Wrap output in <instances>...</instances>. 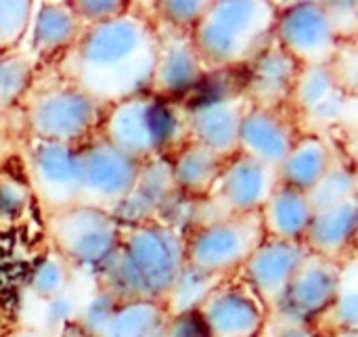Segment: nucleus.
I'll return each instance as SVG.
<instances>
[{
  "instance_id": "12",
  "label": "nucleus",
  "mask_w": 358,
  "mask_h": 337,
  "mask_svg": "<svg viewBox=\"0 0 358 337\" xmlns=\"http://www.w3.org/2000/svg\"><path fill=\"white\" fill-rule=\"evenodd\" d=\"M157 38L159 46L149 84V94L174 103L187 96L193 88H197L206 67L193 46L191 31L166 27L157 29Z\"/></svg>"
},
{
  "instance_id": "16",
  "label": "nucleus",
  "mask_w": 358,
  "mask_h": 337,
  "mask_svg": "<svg viewBox=\"0 0 358 337\" xmlns=\"http://www.w3.org/2000/svg\"><path fill=\"white\" fill-rule=\"evenodd\" d=\"M340 268L342 262L306 252L277 313L315 325V321L329 308L336 296Z\"/></svg>"
},
{
  "instance_id": "38",
  "label": "nucleus",
  "mask_w": 358,
  "mask_h": 337,
  "mask_svg": "<svg viewBox=\"0 0 358 337\" xmlns=\"http://www.w3.org/2000/svg\"><path fill=\"white\" fill-rule=\"evenodd\" d=\"M6 337H50L48 334H44V331H40V329H36V327H19V329H15L13 334H8Z\"/></svg>"
},
{
  "instance_id": "23",
  "label": "nucleus",
  "mask_w": 358,
  "mask_h": 337,
  "mask_svg": "<svg viewBox=\"0 0 358 337\" xmlns=\"http://www.w3.org/2000/svg\"><path fill=\"white\" fill-rule=\"evenodd\" d=\"M334 151L321 134H300L285 162L277 170L279 185L308 193L334 166Z\"/></svg>"
},
{
  "instance_id": "22",
  "label": "nucleus",
  "mask_w": 358,
  "mask_h": 337,
  "mask_svg": "<svg viewBox=\"0 0 358 337\" xmlns=\"http://www.w3.org/2000/svg\"><path fill=\"white\" fill-rule=\"evenodd\" d=\"M258 214L268 239L302 243L315 212L306 193L279 185Z\"/></svg>"
},
{
  "instance_id": "31",
  "label": "nucleus",
  "mask_w": 358,
  "mask_h": 337,
  "mask_svg": "<svg viewBox=\"0 0 358 337\" xmlns=\"http://www.w3.org/2000/svg\"><path fill=\"white\" fill-rule=\"evenodd\" d=\"M210 2L208 0H162L153 2V10L157 19L166 27L178 29V31H191L197 21L203 17L208 10Z\"/></svg>"
},
{
  "instance_id": "11",
  "label": "nucleus",
  "mask_w": 358,
  "mask_h": 337,
  "mask_svg": "<svg viewBox=\"0 0 358 337\" xmlns=\"http://www.w3.org/2000/svg\"><path fill=\"white\" fill-rule=\"evenodd\" d=\"M304 256L306 248L302 243L266 237L243 264V283L258 298L266 315L279 310Z\"/></svg>"
},
{
  "instance_id": "5",
  "label": "nucleus",
  "mask_w": 358,
  "mask_h": 337,
  "mask_svg": "<svg viewBox=\"0 0 358 337\" xmlns=\"http://www.w3.org/2000/svg\"><path fill=\"white\" fill-rule=\"evenodd\" d=\"M264 239L260 214L220 216L185 235V262L195 273L227 281Z\"/></svg>"
},
{
  "instance_id": "15",
  "label": "nucleus",
  "mask_w": 358,
  "mask_h": 337,
  "mask_svg": "<svg viewBox=\"0 0 358 337\" xmlns=\"http://www.w3.org/2000/svg\"><path fill=\"white\" fill-rule=\"evenodd\" d=\"M279 187V172L245 155L227 159L222 174L214 187V195L224 208L222 216L258 214Z\"/></svg>"
},
{
  "instance_id": "30",
  "label": "nucleus",
  "mask_w": 358,
  "mask_h": 337,
  "mask_svg": "<svg viewBox=\"0 0 358 337\" xmlns=\"http://www.w3.org/2000/svg\"><path fill=\"white\" fill-rule=\"evenodd\" d=\"M36 2L0 0V55L13 52L27 34Z\"/></svg>"
},
{
  "instance_id": "39",
  "label": "nucleus",
  "mask_w": 358,
  "mask_h": 337,
  "mask_svg": "<svg viewBox=\"0 0 358 337\" xmlns=\"http://www.w3.org/2000/svg\"><path fill=\"white\" fill-rule=\"evenodd\" d=\"M323 337H358V331H334Z\"/></svg>"
},
{
  "instance_id": "32",
  "label": "nucleus",
  "mask_w": 358,
  "mask_h": 337,
  "mask_svg": "<svg viewBox=\"0 0 358 337\" xmlns=\"http://www.w3.org/2000/svg\"><path fill=\"white\" fill-rule=\"evenodd\" d=\"M329 71L346 96L357 94V40L340 44L334 61L329 63Z\"/></svg>"
},
{
  "instance_id": "28",
  "label": "nucleus",
  "mask_w": 358,
  "mask_h": 337,
  "mask_svg": "<svg viewBox=\"0 0 358 337\" xmlns=\"http://www.w3.org/2000/svg\"><path fill=\"white\" fill-rule=\"evenodd\" d=\"M73 283V268L50 252L31 273L27 281V292L38 302H48L63 296Z\"/></svg>"
},
{
  "instance_id": "9",
  "label": "nucleus",
  "mask_w": 358,
  "mask_h": 337,
  "mask_svg": "<svg viewBox=\"0 0 358 337\" xmlns=\"http://www.w3.org/2000/svg\"><path fill=\"white\" fill-rule=\"evenodd\" d=\"M275 42L300 67L329 65L342 44L323 2H296L279 8Z\"/></svg>"
},
{
  "instance_id": "20",
  "label": "nucleus",
  "mask_w": 358,
  "mask_h": 337,
  "mask_svg": "<svg viewBox=\"0 0 358 337\" xmlns=\"http://www.w3.org/2000/svg\"><path fill=\"white\" fill-rule=\"evenodd\" d=\"M357 222V199L338 203L327 210H319L313 214L302 245L310 254L323 256L327 260L344 262L355 252Z\"/></svg>"
},
{
  "instance_id": "21",
  "label": "nucleus",
  "mask_w": 358,
  "mask_h": 337,
  "mask_svg": "<svg viewBox=\"0 0 358 337\" xmlns=\"http://www.w3.org/2000/svg\"><path fill=\"white\" fill-rule=\"evenodd\" d=\"M82 31L84 25L69 2H36L25 38L34 55H52L71 48Z\"/></svg>"
},
{
  "instance_id": "2",
  "label": "nucleus",
  "mask_w": 358,
  "mask_h": 337,
  "mask_svg": "<svg viewBox=\"0 0 358 337\" xmlns=\"http://www.w3.org/2000/svg\"><path fill=\"white\" fill-rule=\"evenodd\" d=\"M185 266V235L174 224H122L120 243L94 273V283L115 302L166 304Z\"/></svg>"
},
{
  "instance_id": "19",
  "label": "nucleus",
  "mask_w": 358,
  "mask_h": 337,
  "mask_svg": "<svg viewBox=\"0 0 358 337\" xmlns=\"http://www.w3.org/2000/svg\"><path fill=\"white\" fill-rule=\"evenodd\" d=\"M248 69L250 73L241 94L252 107L281 109L283 105H289L300 65L277 42H273L260 57H256Z\"/></svg>"
},
{
  "instance_id": "18",
  "label": "nucleus",
  "mask_w": 358,
  "mask_h": 337,
  "mask_svg": "<svg viewBox=\"0 0 358 337\" xmlns=\"http://www.w3.org/2000/svg\"><path fill=\"white\" fill-rule=\"evenodd\" d=\"M178 191L174 185L170 157H157L138 166L136 180L126 201L113 216L124 227L159 220L162 212L172 203Z\"/></svg>"
},
{
  "instance_id": "29",
  "label": "nucleus",
  "mask_w": 358,
  "mask_h": 337,
  "mask_svg": "<svg viewBox=\"0 0 358 337\" xmlns=\"http://www.w3.org/2000/svg\"><path fill=\"white\" fill-rule=\"evenodd\" d=\"M34 78V63L29 55L6 52L0 55V113L8 111L25 94Z\"/></svg>"
},
{
  "instance_id": "33",
  "label": "nucleus",
  "mask_w": 358,
  "mask_h": 337,
  "mask_svg": "<svg viewBox=\"0 0 358 337\" xmlns=\"http://www.w3.org/2000/svg\"><path fill=\"white\" fill-rule=\"evenodd\" d=\"M69 4L84 27L115 19L117 15L130 8V2H122V0H76Z\"/></svg>"
},
{
  "instance_id": "24",
  "label": "nucleus",
  "mask_w": 358,
  "mask_h": 337,
  "mask_svg": "<svg viewBox=\"0 0 358 337\" xmlns=\"http://www.w3.org/2000/svg\"><path fill=\"white\" fill-rule=\"evenodd\" d=\"M224 164L227 159L218 157L210 149L187 141L170 157L176 191L191 199H201L212 195Z\"/></svg>"
},
{
  "instance_id": "4",
  "label": "nucleus",
  "mask_w": 358,
  "mask_h": 337,
  "mask_svg": "<svg viewBox=\"0 0 358 337\" xmlns=\"http://www.w3.org/2000/svg\"><path fill=\"white\" fill-rule=\"evenodd\" d=\"M185 111L149 92L136 94L107 107L101 120V138L136 164L170 157L187 143Z\"/></svg>"
},
{
  "instance_id": "34",
  "label": "nucleus",
  "mask_w": 358,
  "mask_h": 337,
  "mask_svg": "<svg viewBox=\"0 0 358 337\" xmlns=\"http://www.w3.org/2000/svg\"><path fill=\"white\" fill-rule=\"evenodd\" d=\"M325 13L334 25V31L340 42H352L357 40V19L358 4L355 0L348 2H323Z\"/></svg>"
},
{
  "instance_id": "8",
  "label": "nucleus",
  "mask_w": 358,
  "mask_h": 337,
  "mask_svg": "<svg viewBox=\"0 0 358 337\" xmlns=\"http://www.w3.org/2000/svg\"><path fill=\"white\" fill-rule=\"evenodd\" d=\"M138 166L134 159L111 147L105 138H92L80 147V206L115 214L126 201Z\"/></svg>"
},
{
  "instance_id": "17",
  "label": "nucleus",
  "mask_w": 358,
  "mask_h": 337,
  "mask_svg": "<svg viewBox=\"0 0 358 337\" xmlns=\"http://www.w3.org/2000/svg\"><path fill=\"white\" fill-rule=\"evenodd\" d=\"M298 136L294 122L281 109L250 107L241 122L237 153L279 170Z\"/></svg>"
},
{
  "instance_id": "27",
  "label": "nucleus",
  "mask_w": 358,
  "mask_h": 337,
  "mask_svg": "<svg viewBox=\"0 0 358 337\" xmlns=\"http://www.w3.org/2000/svg\"><path fill=\"white\" fill-rule=\"evenodd\" d=\"M313 212L334 208L338 203L357 199V174L344 162H334V166L323 174V178L306 193Z\"/></svg>"
},
{
  "instance_id": "13",
  "label": "nucleus",
  "mask_w": 358,
  "mask_h": 337,
  "mask_svg": "<svg viewBox=\"0 0 358 337\" xmlns=\"http://www.w3.org/2000/svg\"><path fill=\"white\" fill-rule=\"evenodd\" d=\"M197 315L208 337H260L268 317L245 283L231 285L227 281L208 294Z\"/></svg>"
},
{
  "instance_id": "7",
  "label": "nucleus",
  "mask_w": 358,
  "mask_h": 337,
  "mask_svg": "<svg viewBox=\"0 0 358 337\" xmlns=\"http://www.w3.org/2000/svg\"><path fill=\"white\" fill-rule=\"evenodd\" d=\"M25 120L34 141L80 147L101 128L103 107L73 84L50 86L29 99Z\"/></svg>"
},
{
  "instance_id": "36",
  "label": "nucleus",
  "mask_w": 358,
  "mask_h": 337,
  "mask_svg": "<svg viewBox=\"0 0 358 337\" xmlns=\"http://www.w3.org/2000/svg\"><path fill=\"white\" fill-rule=\"evenodd\" d=\"M29 191L25 185L10 176L0 178V218H15L27 208Z\"/></svg>"
},
{
  "instance_id": "37",
  "label": "nucleus",
  "mask_w": 358,
  "mask_h": 337,
  "mask_svg": "<svg viewBox=\"0 0 358 337\" xmlns=\"http://www.w3.org/2000/svg\"><path fill=\"white\" fill-rule=\"evenodd\" d=\"M166 337H208V331L197 310H193L182 315H170L166 325Z\"/></svg>"
},
{
  "instance_id": "14",
  "label": "nucleus",
  "mask_w": 358,
  "mask_h": 337,
  "mask_svg": "<svg viewBox=\"0 0 358 337\" xmlns=\"http://www.w3.org/2000/svg\"><path fill=\"white\" fill-rule=\"evenodd\" d=\"M252 105L243 94L218 96L195 103L185 111L187 141L197 143L222 159L237 155L243 115Z\"/></svg>"
},
{
  "instance_id": "35",
  "label": "nucleus",
  "mask_w": 358,
  "mask_h": 337,
  "mask_svg": "<svg viewBox=\"0 0 358 337\" xmlns=\"http://www.w3.org/2000/svg\"><path fill=\"white\" fill-rule=\"evenodd\" d=\"M260 337H323L310 323L296 321L283 313H271L266 317Z\"/></svg>"
},
{
  "instance_id": "6",
  "label": "nucleus",
  "mask_w": 358,
  "mask_h": 337,
  "mask_svg": "<svg viewBox=\"0 0 358 337\" xmlns=\"http://www.w3.org/2000/svg\"><path fill=\"white\" fill-rule=\"evenodd\" d=\"M46 233L52 252L73 271L94 273L111 258L120 243L122 224L115 216L88 208L71 206L46 216Z\"/></svg>"
},
{
  "instance_id": "10",
  "label": "nucleus",
  "mask_w": 358,
  "mask_h": 337,
  "mask_svg": "<svg viewBox=\"0 0 358 337\" xmlns=\"http://www.w3.org/2000/svg\"><path fill=\"white\" fill-rule=\"evenodd\" d=\"M29 191L44 214H55L80 201V147L34 141L27 155Z\"/></svg>"
},
{
  "instance_id": "3",
  "label": "nucleus",
  "mask_w": 358,
  "mask_h": 337,
  "mask_svg": "<svg viewBox=\"0 0 358 337\" xmlns=\"http://www.w3.org/2000/svg\"><path fill=\"white\" fill-rule=\"evenodd\" d=\"M279 6L266 0H216L191 29L206 69L248 67L275 42Z\"/></svg>"
},
{
  "instance_id": "25",
  "label": "nucleus",
  "mask_w": 358,
  "mask_h": 337,
  "mask_svg": "<svg viewBox=\"0 0 358 337\" xmlns=\"http://www.w3.org/2000/svg\"><path fill=\"white\" fill-rule=\"evenodd\" d=\"M168 319L157 302H115L90 337H166Z\"/></svg>"
},
{
  "instance_id": "26",
  "label": "nucleus",
  "mask_w": 358,
  "mask_h": 337,
  "mask_svg": "<svg viewBox=\"0 0 358 337\" xmlns=\"http://www.w3.org/2000/svg\"><path fill=\"white\" fill-rule=\"evenodd\" d=\"M321 336L334 331H358L357 254L352 252L340 268V283L329 308L315 321Z\"/></svg>"
},
{
  "instance_id": "1",
  "label": "nucleus",
  "mask_w": 358,
  "mask_h": 337,
  "mask_svg": "<svg viewBox=\"0 0 358 337\" xmlns=\"http://www.w3.org/2000/svg\"><path fill=\"white\" fill-rule=\"evenodd\" d=\"M157 27L141 13H126L84 27L67 59L71 84L101 107L149 92L155 57Z\"/></svg>"
}]
</instances>
